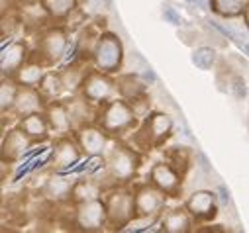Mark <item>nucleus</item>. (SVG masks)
<instances>
[{"mask_svg": "<svg viewBox=\"0 0 249 233\" xmlns=\"http://www.w3.org/2000/svg\"><path fill=\"white\" fill-rule=\"evenodd\" d=\"M118 61H120V45L112 37H106L98 49V65L102 69H114Z\"/></svg>", "mask_w": 249, "mask_h": 233, "instance_id": "obj_1", "label": "nucleus"}, {"mask_svg": "<svg viewBox=\"0 0 249 233\" xmlns=\"http://www.w3.org/2000/svg\"><path fill=\"white\" fill-rule=\"evenodd\" d=\"M191 210L195 214H200V216H214V198L208 194V192H198L195 194V198L191 200Z\"/></svg>", "mask_w": 249, "mask_h": 233, "instance_id": "obj_2", "label": "nucleus"}, {"mask_svg": "<svg viewBox=\"0 0 249 233\" xmlns=\"http://www.w3.org/2000/svg\"><path fill=\"white\" fill-rule=\"evenodd\" d=\"M214 61H216V53L212 49H208V47H200L193 55V63L196 67H200V69H210L214 65Z\"/></svg>", "mask_w": 249, "mask_h": 233, "instance_id": "obj_3", "label": "nucleus"}, {"mask_svg": "<svg viewBox=\"0 0 249 233\" xmlns=\"http://www.w3.org/2000/svg\"><path fill=\"white\" fill-rule=\"evenodd\" d=\"M153 179L161 184V186H165V188H171V186H175V174L169 170V168H165V166H157L155 170H153Z\"/></svg>", "mask_w": 249, "mask_h": 233, "instance_id": "obj_4", "label": "nucleus"}, {"mask_svg": "<svg viewBox=\"0 0 249 233\" xmlns=\"http://www.w3.org/2000/svg\"><path fill=\"white\" fill-rule=\"evenodd\" d=\"M216 6L224 14H237L241 8V0H216Z\"/></svg>", "mask_w": 249, "mask_h": 233, "instance_id": "obj_5", "label": "nucleus"}, {"mask_svg": "<svg viewBox=\"0 0 249 233\" xmlns=\"http://www.w3.org/2000/svg\"><path fill=\"white\" fill-rule=\"evenodd\" d=\"M47 6L55 14H65L73 6V0H47Z\"/></svg>", "mask_w": 249, "mask_h": 233, "instance_id": "obj_6", "label": "nucleus"}, {"mask_svg": "<svg viewBox=\"0 0 249 233\" xmlns=\"http://www.w3.org/2000/svg\"><path fill=\"white\" fill-rule=\"evenodd\" d=\"M85 145H87L89 149H92V151H98V149L102 147V135L96 133V132H89V133L85 135Z\"/></svg>", "mask_w": 249, "mask_h": 233, "instance_id": "obj_7", "label": "nucleus"}, {"mask_svg": "<svg viewBox=\"0 0 249 233\" xmlns=\"http://www.w3.org/2000/svg\"><path fill=\"white\" fill-rule=\"evenodd\" d=\"M24 128H26V132H28V133H32V135H37V133H41V132H43V124L39 122V118H36V116H32V118H28V120H26Z\"/></svg>", "mask_w": 249, "mask_h": 233, "instance_id": "obj_8", "label": "nucleus"}, {"mask_svg": "<svg viewBox=\"0 0 249 233\" xmlns=\"http://www.w3.org/2000/svg\"><path fill=\"white\" fill-rule=\"evenodd\" d=\"M167 227H169L171 231H180V229L186 227V219H184L180 214H175V216H171V217L167 219Z\"/></svg>", "mask_w": 249, "mask_h": 233, "instance_id": "obj_9", "label": "nucleus"}, {"mask_svg": "<svg viewBox=\"0 0 249 233\" xmlns=\"http://www.w3.org/2000/svg\"><path fill=\"white\" fill-rule=\"evenodd\" d=\"M49 45H51V55H59L61 51H63V45H65V41H63V37H61V33H53L51 37H49Z\"/></svg>", "mask_w": 249, "mask_h": 233, "instance_id": "obj_10", "label": "nucleus"}, {"mask_svg": "<svg viewBox=\"0 0 249 233\" xmlns=\"http://www.w3.org/2000/svg\"><path fill=\"white\" fill-rule=\"evenodd\" d=\"M231 92L237 96V98H243L245 94H247V88H245V81L243 79H233V83H231Z\"/></svg>", "mask_w": 249, "mask_h": 233, "instance_id": "obj_11", "label": "nucleus"}, {"mask_svg": "<svg viewBox=\"0 0 249 233\" xmlns=\"http://www.w3.org/2000/svg\"><path fill=\"white\" fill-rule=\"evenodd\" d=\"M163 16H165V20H169V22L175 24V26L180 24V16H178L171 6H165V8H163Z\"/></svg>", "mask_w": 249, "mask_h": 233, "instance_id": "obj_12", "label": "nucleus"}, {"mask_svg": "<svg viewBox=\"0 0 249 233\" xmlns=\"http://www.w3.org/2000/svg\"><path fill=\"white\" fill-rule=\"evenodd\" d=\"M198 159H200V168H202L204 172H210L212 168H210V163H208L206 155H204V153H198Z\"/></svg>", "mask_w": 249, "mask_h": 233, "instance_id": "obj_13", "label": "nucleus"}, {"mask_svg": "<svg viewBox=\"0 0 249 233\" xmlns=\"http://www.w3.org/2000/svg\"><path fill=\"white\" fill-rule=\"evenodd\" d=\"M143 77H145L147 81H151V83L155 81V75H153V71H151V69H145V73H143Z\"/></svg>", "mask_w": 249, "mask_h": 233, "instance_id": "obj_14", "label": "nucleus"}, {"mask_svg": "<svg viewBox=\"0 0 249 233\" xmlns=\"http://www.w3.org/2000/svg\"><path fill=\"white\" fill-rule=\"evenodd\" d=\"M220 194H222V200H224V202H228V200H230V194L226 192V188H224V186H220Z\"/></svg>", "mask_w": 249, "mask_h": 233, "instance_id": "obj_15", "label": "nucleus"}, {"mask_svg": "<svg viewBox=\"0 0 249 233\" xmlns=\"http://www.w3.org/2000/svg\"><path fill=\"white\" fill-rule=\"evenodd\" d=\"M243 49H245V53L249 55V41H245V45H243Z\"/></svg>", "mask_w": 249, "mask_h": 233, "instance_id": "obj_16", "label": "nucleus"}, {"mask_svg": "<svg viewBox=\"0 0 249 233\" xmlns=\"http://www.w3.org/2000/svg\"><path fill=\"white\" fill-rule=\"evenodd\" d=\"M247 22H249V12H247Z\"/></svg>", "mask_w": 249, "mask_h": 233, "instance_id": "obj_17", "label": "nucleus"}]
</instances>
